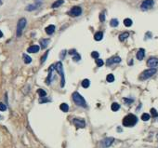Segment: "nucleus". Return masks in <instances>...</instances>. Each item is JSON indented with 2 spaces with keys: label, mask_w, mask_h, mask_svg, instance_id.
Instances as JSON below:
<instances>
[{
  "label": "nucleus",
  "mask_w": 158,
  "mask_h": 148,
  "mask_svg": "<svg viewBox=\"0 0 158 148\" xmlns=\"http://www.w3.org/2000/svg\"><path fill=\"white\" fill-rule=\"evenodd\" d=\"M138 122V117L133 114H128L123 118V126L125 127H133Z\"/></svg>",
  "instance_id": "f257e3e1"
},
{
  "label": "nucleus",
  "mask_w": 158,
  "mask_h": 148,
  "mask_svg": "<svg viewBox=\"0 0 158 148\" xmlns=\"http://www.w3.org/2000/svg\"><path fill=\"white\" fill-rule=\"evenodd\" d=\"M73 100H74V103L77 106H80V107H83V108H87V103H86V100L84 99L83 96H81L77 91H75L73 93Z\"/></svg>",
  "instance_id": "f03ea898"
},
{
  "label": "nucleus",
  "mask_w": 158,
  "mask_h": 148,
  "mask_svg": "<svg viewBox=\"0 0 158 148\" xmlns=\"http://www.w3.org/2000/svg\"><path fill=\"white\" fill-rule=\"evenodd\" d=\"M26 24H27V20H26L25 18H21V19L18 21V23H17V30H16L17 37H20L21 35H22V32H23V30H24Z\"/></svg>",
  "instance_id": "7ed1b4c3"
},
{
  "label": "nucleus",
  "mask_w": 158,
  "mask_h": 148,
  "mask_svg": "<svg viewBox=\"0 0 158 148\" xmlns=\"http://www.w3.org/2000/svg\"><path fill=\"white\" fill-rule=\"evenodd\" d=\"M55 68L56 71L59 75L60 76V78H61V83H60V87L63 88L64 87V84H65V77H64V71H63V66H62V63L60 61H59L56 63L55 65Z\"/></svg>",
  "instance_id": "20e7f679"
},
{
  "label": "nucleus",
  "mask_w": 158,
  "mask_h": 148,
  "mask_svg": "<svg viewBox=\"0 0 158 148\" xmlns=\"http://www.w3.org/2000/svg\"><path fill=\"white\" fill-rule=\"evenodd\" d=\"M156 71H157V70L155 69V68H150V69H148V70H145L144 72H142V74H141L140 78L142 79V80H146V79L150 78L153 75H155Z\"/></svg>",
  "instance_id": "39448f33"
},
{
  "label": "nucleus",
  "mask_w": 158,
  "mask_h": 148,
  "mask_svg": "<svg viewBox=\"0 0 158 148\" xmlns=\"http://www.w3.org/2000/svg\"><path fill=\"white\" fill-rule=\"evenodd\" d=\"M114 142V138H113V137H107V138L103 139L100 142V147L101 148L110 147L113 144Z\"/></svg>",
  "instance_id": "423d86ee"
},
{
  "label": "nucleus",
  "mask_w": 158,
  "mask_h": 148,
  "mask_svg": "<svg viewBox=\"0 0 158 148\" xmlns=\"http://www.w3.org/2000/svg\"><path fill=\"white\" fill-rule=\"evenodd\" d=\"M154 5V1L153 0H144L141 5V9L142 10H148V9H152Z\"/></svg>",
  "instance_id": "0eeeda50"
},
{
  "label": "nucleus",
  "mask_w": 158,
  "mask_h": 148,
  "mask_svg": "<svg viewBox=\"0 0 158 148\" xmlns=\"http://www.w3.org/2000/svg\"><path fill=\"white\" fill-rule=\"evenodd\" d=\"M69 14L71 16H74V17H78L82 14V9L78 6H75V7H73L71 10L69 11Z\"/></svg>",
  "instance_id": "6e6552de"
},
{
  "label": "nucleus",
  "mask_w": 158,
  "mask_h": 148,
  "mask_svg": "<svg viewBox=\"0 0 158 148\" xmlns=\"http://www.w3.org/2000/svg\"><path fill=\"white\" fill-rule=\"evenodd\" d=\"M73 124L75 125L77 129H83L86 127V122L84 119H80V118H74L73 119Z\"/></svg>",
  "instance_id": "1a4fd4ad"
},
{
  "label": "nucleus",
  "mask_w": 158,
  "mask_h": 148,
  "mask_svg": "<svg viewBox=\"0 0 158 148\" xmlns=\"http://www.w3.org/2000/svg\"><path fill=\"white\" fill-rule=\"evenodd\" d=\"M147 65L150 68H155L158 66V59L155 57H152L147 61Z\"/></svg>",
  "instance_id": "9d476101"
},
{
  "label": "nucleus",
  "mask_w": 158,
  "mask_h": 148,
  "mask_svg": "<svg viewBox=\"0 0 158 148\" xmlns=\"http://www.w3.org/2000/svg\"><path fill=\"white\" fill-rule=\"evenodd\" d=\"M120 61H121V58L118 56H114V57H112V58L108 59L106 63H107V65H112L114 63H119Z\"/></svg>",
  "instance_id": "9b49d317"
},
{
  "label": "nucleus",
  "mask_w": 158,
  "mask_h": 148,
  "mask_svg": "<svg viewBox=\"0 0 158 148\" xmlns=\"http://www.w3.org/2000/svg\"><path fill=\"white\" fill-rule=\"evenodd\" d=\"M40 50V47L37 45H33L27 49V52L29 53H36Z\"/></svg>",
  "instance_id": "f8f14e48"
},
{
  "label": "nucleus",
  "mask_w": 158,
  "mask_h": 148,
  "mask_svg": "<svg viewBox=\"0 0 158 148\" xmlns=\"http://www.w3.org/2000/svg\"><path fill=\"white\" fill-rule=\"evenodd\" d=\"M144 56H145V50H144V49H140L139 51L137 52V59L139 61H142V60H143Z\"/></svg>",
  "instance_id": "ddd939ff"
},
{
  "label": "nucleus",
  "mask_w": 158,
  "mask_h": 148,
  "mask_svg": "<svg viewBox=\"0 0 158 148\" xmlns=\"http://www.w3.org/2000/svg\"><path fill=\"white\" fill-rule=\"evenodd\" d=\"M45 31H46V33L48 34V35H52L54 32H55V25H49L48 27H46V29H45Z\"/></svg>",
  "instance_id": "4468645a"
},
{
  "label": "nucleus",
  "mask_w": 158,
  "mask_h": 148,
  "mask_svg": "<svg viewBox=\"0 0 158 148\" xmlns=\"http://www.w3.org/2000/svg\"><path fill=\"white\" fill-rule=\"evenodd\" d=\"M39 5H40V4H37V3H36V4H31V5L27 6V7L25 8V9H26L27 11H33V10L37 9Z\"/></svg>",
  "instance_id": "2eb2a0df"
},
{
  "label": "nucleus",
  "mask_w": 158,
  "mask_h": 148,
  "mask_svg": "<svg viewBox=\"0 0 158 148\" xmlns=\"http://www.w3.org/2000/svg\"><path fill=\"white\" fill-rule=\"evenodd\" d=\"M64 3V1L63 0H57V1H55L52 5H51V8L52 9H56V8H59V7H60L62 4Z\"/></svg>",
  "instance_id": "dca6fc26"
},
{
  "label": "nucleus",
  "mask_w": 158,
  "mask_h": 148,
  "mask_svg": "<svg viewBox=\"0 0 158 148\" xmlns=\"http://www.w3.org/2000/svg\"><path fill=\"white\" fill-rule=\"evenodd\" d=\"M102 38H103V33H102V32H97V33L94 35V39H95L96 41H100Z\"/></svg>",
  "instance_id": "f3484780"
},
{
  "label": "nucleus",
  "mask_w": 158,
  "mask_h": 148,
  "mask_svg": "<svg viewBox=\"0 0 158 148\" xmlns=\"http://www.w3.org/2000/svg\"><path fill=\"white\" fill-rule=\"evenodd\" d=\"M50 40L49 39H41L40 40V44H41V48L42 49H46L48 47V45L49 44Z\"/></svg>",
  "instance_id": "a211bd4d"
},
{
  "label": "nucleus",
  "mask_w": 158,
  "mask_h": 148,
  "mask_svg": "<svg viewBox=\"0 0 158 148\" xmlns=\"http://www.w3.org/2000/svg\"><path fill=\"white\" fill-rule=\"evenodd\" d=\"M60 110H61L62 112H65V113L69 111V106H68V104H65V103H63V104H61L60 105Z\"/></svg>",
  "instance_id": "6ab92c4d"
},
{
  "label": "nucleus",
  "mask_w": 158,
  "mask_h": 148,
  "mask_svg": "<svg viewBox=\"0 0 158 148\" xmlns=\"http://www.w3.org/2000/svg\"><path fill=\"white\" fill-rule=\"evenodd\" d=\"M128 36H129V34L127 32H125V33H123V34H121V35H119V40L120 41H125Z\"/></svg>",
  "instance_id": "aec40b11"
},
{
  "label": "nucleus",
  "mask_w": 158,
  "mask_h": 148,
  "mask_svg": "<svg viewBox=\"0 0 158 148\" xmlns=\"http://www.w3.org/2000/svg\"><path fill=\"white\" fill-rule=\"evenodd\" d=\"M132 20L131 19H128V18H126V19H125L124 20V24H125V26L126 27H130L131 25H132Z\"/></svg>",
  "instance_id": "412c9836"
},
{
  "label": "nucleus",
  "mask_w": 158,
  "mask_h": 148,
  "mask_svg": "<svg viewBox=\"0 0 158 148\" xmlns=\"http://www.w3.org/2000/svg\"><path fill=\"white\" fill-rule=\"evenodd\" d=\"M23 61H24V62L26 64H29V63L32 62V58L30 56L26 55V54H23Z\"/></svg>",
  "instance_id": "4be33fe9"
},
{
  "label": "nucleus",
  "mask_w": 158,
  "mask_h": 148,
  "mask_svg": "<svg viewBox=\"0 0 158 148\" xmlns=\"http://www.w3.org/2000/svg\"><path fill=\"white\" fill-rule=\"evenodd\" d=\"M118 24H119V22H118L117 19H113V20H111V22H110V25L112 27H116V26H118Z\"/></svg>",
  "instance_id": "5701e85b"
},
{
  "label": "nucleus",
  "mask_w": 158,
  "mask_h": 148,
  "mask_svg": "<svg viewBox=\"0 0 158 148\" xmlns=\"http://www.w3.org/2000/svg\"><path fill=\"white\" fill-rule=\"evenodd\" d=\"M111 108H112V110H113L114 112H116V111H118V110L120 109V105L118 104L117 103H114V104H112V106H111Z\"/></svg>",
  "instance_id": "b1692460"
},
{
  "label": "nucleus",
  "mask_w": 158,
  "mask_h": 148,
  "mask_svg": "<svg viewBox=\"0 0 158 148\" xmlns=\"http://www.w3.org/2000/svg\"><path fill=\"white\" fill-rule=\"evenodd\" d=\"M89 85H90V81L88 79H84L83 81H82V87L85 88H88Z\"/></svg>",
  "instance_id": "393cba45"
},
{
  "label": "nucleus",
  "mask_w": 158,
  "mask_h": 148,
  "mask_svg": "<svg viewBox=\"0 0 158 148\" xmlns=\"http://www.w3.org/2000/svg\"><path fill=\"white\" fill-rule=\"evenodd\" d=\"M37 94L40 96V98H42V97H46L47 96V92L44 89L39 88V89H37Z\"/></svg>",
  "instance_id": "a878e982"
},
{
  "label": "nucleus",
  "mask_w": 158,
  "mask_h": 148,
  "mask_svg": "<svg viewBox=\"0 0 158 148\" xmlns=\"http://www.w3.org/2000/svg\"><path fill=\"white\" fill-rule=\"evenodd\" d=\"M150 117H151V115L149 114L144 113V114H142V120H143V121H148V120L150 119Z\"/></svg>",
  "instance_id": "bb28decb"
},
{
  "label": "nucleus",
  "mask_w": 158,
  "mask_h": 148,
  "mask_svg": "<svg viewBox=\"0 0 158 148\" xmlns=\"http://www.w3.org/2000/svg\"><path fill=\"white\" fill-rule=\"evenodd\" d=\"M106 80L108 81V82H114V76L113 75V74H109L108 76H107V77H106Z\"/></svg>",
  "instance_id": "cd10ccee"
},
{
  "label": "nucleus",
  "mask_w": 158,
  "mask_h": 148,
  "mask_svg": "<svg viewBox=\"0 0 158 148\" xmlns=\"http://www.w3.org/2000/svg\"><path fill=\"white\" fill-rule=\"evenodd\" d=\"M80 59H81V56H80L77 52H75V55H74V57H73V61H80Z\"/></svg>",
  "instance_id": "c85d7f7f"
},
{
  "label": "nucleus",
  "mask_w": 158,
  "mask_h": 148,
  "mask_svg": "<svg viewBox=\"0 0 158 148\" xmlns=\"http://www.w3.org/2000/svg\"><path fill=\"white\" fill-rule=\"evenodd\" d=\"M49 50H48V51H46V53L42 56V58H41V63H43L44 61H46V60H47V58H48V55H49Z\"/></svg>",
  "instance_id": "c756f323"
},
{
  "label": "nucleus",
  "mask_w": 158,
  "mask_h": 148,
  "mask_svg": "<svg viewBox=\"0 0 158 148\" xmlns=\"http://www.w3.org/2000/svg\"><path fill=\"white\" fill-rule=\"evenodd\" d=\"M96 63H97V65L99 67H100V66H102L104 64V61H103V60H101V59H96Z\"/></svg>",
  "instance_id": "7c9ffc66"
},
{
  "label": "nucleus",
  "mask_w": 158,
  "mask_h": 148,
  "mask_svg": "<svg viewBox=\"0 0 158 148\" xmlns=\"http://www.w3.org/2000/svg\"><path fill=\"white\" fill-rule=\"evenodd\" d=\"M151 114H152V115H153V117H157L158 116L157 111H156L154 108H152V109H151Z\"/></svg>",
  "instance_id": "2f4dec72"
},
{
  "label": "nucleus",
  "mask_w": 158,
  "mask_h": 148,
  "mask_svg": "<svg viewBox=\"0 0 158 148\" xmlns=\"http://www.w3.org/2000/svg\"><path fill=\"white\" fill-rule=\"evenodd\" d=\"M123 101H124V103L126 104H132L134 102L132 99H127V98H124Z\"/></svg>",
  "instance_id": "473e14b6"
},
{
  "label": "nucleus",
  "mask_w": 158,
  "mask_h": 148,
  "mask_svg": "<svg viewBox=\"0 0 158 148\" xmlns=\"http://www.w3.org/2000/svg\"><path fill=\"white\" fill-rule=\"evenodd\" d=\"M99 56H100V54L97 51H92L91 52V57L94 59H99Z\"/></svg>",
  "instance_id": "72a5a7b5"
},
{
  "label": "nucleus",
  "mask_w": 158,
  "mask_h": 148,
  "mask_svg": "<svg viewBox=\"0 0 158 148\" xmlns=\"http://www.w3.org/2000/svg\"><path fill=\"white\" fill-rule=\"evenodd\" d=\"M6 110H7V106L4 104L3 103H0V111L4 112V111H6Z\"/></svg>",
  "instance_id": "f704fd0d"
},
{
  "label": "nucleus",
  "mask_w": 158,
  "mask_h": 148,
  "mask_svg": "<svg viewBox=\"0 0 158 148\" xmlns=\"http://www.w3.org/2000/svg\"><path fill=\"white\" fill-rule=\"evenodd\" d=\"M49 102H50L49 99H46V98H44V97H42V98H40L39 99V103L40 104H43V103H49Z\"/></svg>",
  "instance_id": "c9c22d12"
},
{
  "label": "nucleus",
  "mask_w": 158,
  "mask_h": 148,
  "mask_svg": "<svg viewBox=\"0 0 158 148\" xmlns=\"http://www.w3.org/2000/svg\"><path fill=\"white\" fill-rule=\"evenodd\" d=\"M100 21L101 22H103L105 21V14H104L103 12H101L100 14Z\"/></svg>",
  "instance_id": "e433bc0d"
},
{
  "label": "nucleus",
  "mask_w": 158,
  "mask_h": 148,
  "mask_svg": "<svg viewBox=\"0 0 158 148\" xmlns=\"http://www.w3.org/2000/svg\"><path fill=\"white\" fill-rule=\"evenodd\" d=\"M65 54H66V50H65V49H64V50H62V51L60 52V59H61V60H63V59H64Z\"/></svg>",
  "instance_id": "4c0bfd02"
},
{
  "label": "nucleus",
  "mask_w": 158,
  "mask_h": 148,
  "mask_svg": "<svg viewBox=\"0 0 158 148\" xmlns=\"http://www.w3.org/2000/svg\"><path fill=\"white\" fill-rule=\"evenodd\" d=\"M2 36H3V33H2V31H1V30H0V38H1V37H2Z\"/></svg>",
  "instance_id": "58836bf2"
},
{
  "label": "nucleus",
  "mask_w": 158,
  "mask_h": 148,
  "mask_svg": "<svg viewBox=\"0 0 158 148\" xmlns=\"http://www.w3.org/2000/svg\"><path fill=\"white\" fill-rule=\"evenodd\" d=\"M157 139H158V134H157Z\"/></svg>",
  "instance_id": "ea45409f"
}]
</instances>
